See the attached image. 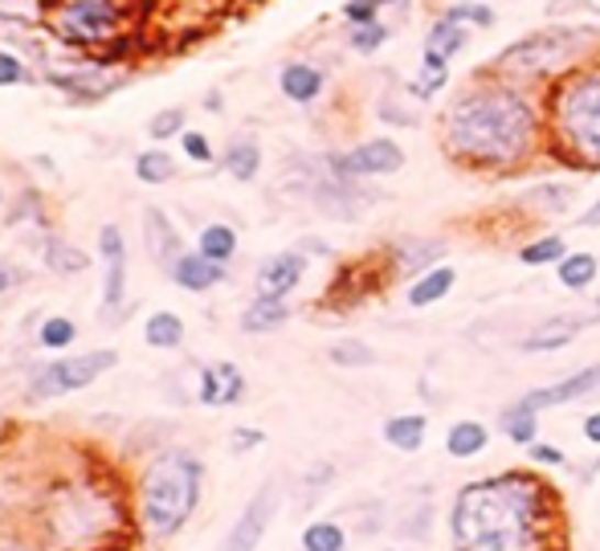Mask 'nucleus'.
<instances>
[{
  "instance_id": "nucleus-30",
  "label": "nucleus",
  "mask_w": 600,
  "mask_h": 551,
  "mask_svg": "<svg viewBox=\"0 0 600 551\" xmlns=\"http://www.w3.org/2000/svg\"><path fill=\"white\" fill-rule=\"evenodd\" d=\"M445 254V241H404L397 249V270L400 274H425L433 270V261Z\"/></svg>"
},
{
  "instance_id": "nucleus-49",
  "label": "nucleus",
  "mask_w": 600,
  "mask_h": 551,
  "mask_svg": "<svg viewBox=\"0 0 600 551\" xmlns=\"http://www.w3.org/2000/svg\"><path fill=\"white\" fill-rule=\"evenodd\" d=\"M102 551H123V548H102Z\"/></svg>"
},
{
  "instance_id": "nucleus-33",
  "label": "nucleus",
  "mask_w": 600,
  "mask_h": 551,
  "mask_svg": "<svg viewBox=\"0 0 600 551\" xmlns=\"http://www.w3.org/2000/svg\"><path fill=\"white\" fill-rule=\"evenodd\" d=\"M502 429H507V437H511L514 446H531L535 434H540V413H527V408L511 405L502 413Z\"/></svg>"
},
{
  "instance_id": "nucleus-7",
  "label": "nucleus",
  "mask_w": 600,
  "mask_h": 551,
  "mask_svg": "<svg viewBox=\"0 0 600 551\" xmlns=\"http://www.w3.org/2000/svg\"><path fill=\"white\" fill-rule=\"evenodd\" d=\"M114 363H119V351L111 348H95L86 356H62V360L42 363L29 380V401H57V396L90 389L95 380L111 372Z\"/></svg>"
},
{
  "instance_id": "nucleus-36",
  "label": "nucleus",
  "mask_w": 600,
  "mask_h": 551,
  "mask_svg": "<svg viewBox=\"0 0 600 551\" xmlns=\"http://www.w3.org/2000/svg\"><path fill=\"white\" fill-rule=\"evenodd\" d=\"M388 37H392V30H388L385 21H368V25H352V33H347V45L356 49V54H376V49H385Z\"/></svg>"
},
{
  "instance_id": "nucleus-43",
  "label": "nucleus",
  "mask_w": 600,
  "mask_h": 551,
  "mask_svg": "<svg viewBox=\"0 0 600 551\" xmlns=\"http://www.w3.org/2000/svg\"><path fill=\"white\" fill-rule=\"evenodd\" d=\"M262 441H266L262 429H233V441H229V446H233V453H249V450H257Z\"/></svg>"
},
{
  "instance_id": "nucleus-29",
  "label": "nucleus",
  "mask_w": 600,
  "mask_h": 551,
  "mask_svg": "<svg viewBox=\"0 0 600 551\" xmlns=\"http://www.w3.org/2000/svg\"><path fill=\"white\" fill-rule=\"evenodd\" d=\"M486 441H490V434H486L482 421H457L445 434V453L449 458H474V453L486 450Z\"/></svg>"
},
{
  "instance_id": "nucleus-40",
  "label": "nucleus",
  "mask_w": 600,
  "mask_h": 551,
  "mask_svg": "<svg viewBox=\"0 0 600 551\" xmlns=\"http://www.w3.org/2000/svg\"><path fill=\"white\" fill-rule=\"evenodd\" d=\"M392 4V0H347L340 13L347 25H368V21H380V9Z\"/></svg>"
},
{
  "instance_id": "nucleus-3",
  "label": "nucleus",
  "mask_w": 600,
  "mask_h": 551,
  "mask_svg": "<svg viewBox=\"0 0 600 551\" xmlns=\"http://www.w3.org/2000/svg\"><path fill=\"white\" fill-rule=\"evenodd\" d=\"M204 465L197 453L164 450L143 465L140 479V519L152 539H171L200 503Z\"/></svg>"
},
{
  "instance_id": "nucleus-22",
  "label": "nucleus",
  "mask_w": 600,
  "mask_h": 551,
  "mask_svg": "<svg viewBox=\"0 0 600 551\" xmlns=\"http://www.w3.org/2000/svg\"><path fill=\"white\" fill-rule=\"evenodd\" d=\"M425 429L429 421L421 413H400V417H388L385 421V441L400 453H416L425 446Z\"/></svg>"
},
{
  "instance_id": "nucleus-28",
  "label": "nucleus",
  "mask_w": 600,
  "mask_h": 551,
  "mask_svg": "<svg viewBox=\"0 0 600 551\" xmlns=\"http://www.w3.org/2000/svg\"><path fill=\"white\" fill-rule=\"evenodd\" d=\"M600 274L597 254H564V261H556V278L568 286V291H585L592 286Z\"/></svg>"
},
{
  "instance_id": "nucleus-31",
  "label": "nucleus",
  "mask_w": 600,
  "mask_h": 551,
  "mask_svg": "<svg viewBox=\"0 0 600 551\" xmlns=\"http://www.w3.org/2000/svg\"><path fill=\"white\" fill-rule=\"evenodd\" d=\"M445 82H449V61H445L442 54H429V49H425V58H421V74H416V82H413V94L429 102L433 94H442Z\"/></svg>"
},
{
  "instance_id": "nucleus-37",
  "label": "nucleus",
  "mask_w": 600,
  "mask_h": 551,
  "mask_svg": "<svg viewBox=\"0 0 600 551\" xmlns=\"http://www.w3.org/2000/svg\"><path fill=\"white\" fill-rule=\"evenodd\" d=\"M78 339V327H74V319H66V315H49V319L42 323V335H37V344H42L45 351H66Z\"/></svg>"
},
{
  "instance_id": "nucleus-15",
  "label": "nucleus",
  "mask_w": 600,
  "mask_h": 551,
  "mask_svg": "<svg viewBox=\"0 0 600 551\" xmlns=\"http://www.w3.org/2000/svg\"><path fill=\"white\" fill-rule=\"evenodd\" d=\"M302 274H307V258H302L299 249H282V254H274V258H266L257 266L254 286L266 299H286L302 282Z\"/></svg>"
},
{
  "instance_id": "nucleus-13",
  "label": "nucleus",
  "mask_w": 600,
  "mask_h": 551,
  "mask_svg": "<svg viewBox=\"0 0 600 551\" xmlns=\"http://www.w3.org/2000/svg\"><path fill=\"white\" fill-rule=\"evenodd\" d=\"M200 405L209 408H229V405H242L245 401V376L237 363L216 360L200 368V384H197Z\"/></svg>"
},
{
  "instance_id": "nucleus-26",
  "label": "nucleus",
  "mask_w": 600,
  "mask_h": 551,
  "mask_svg": "<svg viewBox=\"0 0 600 551\" xmlns=\"http://www.w3.org/2000/svg\"><path fill=\"white\" fill-rule=\"evenodd\" d=\"M197 254H204L209 261L229 266L233 254H237V229H233V225H221V221L204 225V229L197 233Z\"/></svg>"
},
{
  "instance_id": "nucleus-18",
  "label": "nucleus",
  "mask_w": 600,
  "mask_h": 551,
  "mask_svg": "<svg viewBox=\"0 0 600 551\" xmlns=\"http://www.w3.org/2000/svg\"><path fill=\"white\" fill-rule=\"evenodd\" d=\"M278 90H282L290 102L299 106H311L323 90H327V74L311 66V61H286L282 74H278Z\"/></svg>"
},
{
  "instance_id": "nucleus-8",
  "label": "nucleus",
  "mask_w": 600,
  "mask_h": 551,
  "mask_svg": "<svg viewBox=\"0 0 600 551\" xmlns=\"http://www.w3.org/2000/svg\"><path fill=\"white\" fill-rule=\"evenodd\" d=\"M278 503H282L278 479H266L262 486H257L254 498L245 503V510L237 515V522L229 527V536L221 539V548L216 551H257V543L266 539L274 515H278Z\"/></svg>"
},
{
  "instance_id": "nucleus-11",
  "label": "nucleus",
  "mask_w": 600,
  "mask_h": 551,
  "mask_svg": "<svg viewBox=\"0 0 600 551\" xmlns=\"http://www.w3.org/2000/svg\"><path fill=\"white\" fill-rule=\"evenodd\" d=\"M597 392H600V363H588V368H580V372H571V376L556 380V384H547V389L527 392V396H523V401H514V405L527 408V413H543V408L571 405V401L597 396Z\"/></svg>"
},
{
  "instance_id": "nucleus-1",
  "label": "nucleus",
  "mask_w": 600,
  "mask_h": 551,
  "mask_svg": "<svg viewBox=\"0 0 600 551\" xmlns=\"http://www.w3.org/2000/svg\"><path fill=\"white\" fill-rule=\"evenodd\" d=\"M540 111L519 82L495 78L462 90L442 119L445 151L470 168H514L535 151Z\"/></svg>"
},
{
  "instance_id": "nucleus-35",
  "label": "nucleus",
  "mask_w": 600,
  "mask_h": 551,
  "mask_svg": "<svg viewBox=\"0 0 600 551\" xmlns=\"http://www.w3.org/2000/svg\"><path fill=\"white\" fill-rule=\"evenodd\" d=\"M347 536H343L340 522H311L307 531H302V551H343Z\"/></svg>"
},
{
  "instance_id": "nucleus-38",
  "label": "nucleus",
  "mask_w": 600,
  "mask_h": 551,
  "mask_svg": "<svg viewBox=\"0 0 600 551\" xmlns=\"http://www.w3.org/2000/svg\"><path fill=\"white\" fill-rule=\"evenodd\" d=\"M564 254H568V246H564V237H556V233H547V237L519 249V258L527 261V266H556V261H564Z\"/></svg>"
},
{
  "instance_id": "nucleus-12",
  "label": "nucleus",
  "mask_w": 600,
  "mask_h": 551,
  "mask_svg": "<svg viewBox=\"0 0 600 551\" xmlns=\"http://www.w3.org/2000/svg\"><path fill=\"white\" fill-rule=\"evenodd\" d=\"M123 74L107 70H74V74H49V87L62 90L74 106H99L102 99H111L114 90H123Z\"/></svg>"
},
{
  "instance_id": "nucleus-6",
  "label": "nucleus",
  "mask_w": 600,
  "mask_h": 551,
  "mask_svg": "<svg viewBox=\"0 0 600 551\" xmlns=\"http://www.w3.org/2000/svg\"><path fill=\"white\" fill-rule=\"evenodd\" d=\"M131 21V0H62L54 13L57 42L74 49H102L123 37Z\"/></svg>"
},
{
  "instance_id": "nucleus-5",
  "label": "nucleus",
  "mask_w": 600,
  "mask_h": 551,
  "mask_svg": "<svg viewBox=\"0 0 600 551\" xmlns=\"http://www.w3.org/2000/svg\"><path fill=\"white\" fill-rule=\"evenodd\" d=\"M600 33L580 30V25H564V30H540L527 33L502 49L499 58L490 61L495 78H507V82H540V78H564V74L585 58L592 42Z\"/></svg>"
},
{
  "instance_id": "nucleus-34",
  "label": "nucleus",
  "mask_w": 600,
  "mask_h": 551,
  "mask_svg": "<svg viewBox=\"0 0 600 551\" xmlns=\"http://www.w3.org/2000/svg\"><path fill=\"white\" fill-rule=\"evenodd\" d=\"M327 360L335 363V368H368V363L376 360V351H371L364 339H335L327 348Z\"/></svg>"
},
{
  "instance_id": "nucleus-17",
  "label": "nucleus",
  "mask_w": 600,
  "mask_h": 551,
  "mask_svg": "<svg viewBox=\"0 0 600 551\" xmlns=\"http://www.w3.org/2000/svg\"><path fill=\"white\" fill-rule=\"evenodd\" d=\"M168 278L180 286V291H188V294H204V291H213L216 282L225 278V266L221 261H209L204 254H180L176 258V266L168 270Z\"/></svg>"
},
{
  "instance_id": "nucleus-27",
  "label": "nucleus",
  "mask_w": 600,
  "mask_h": 551,
  "mask_svg": "<svg viewBox=\"0 0 600 551\" xmlns=\"http://www.w3.org/2000/svg\"><path fill=\"white\" fill-rule=\"evenodd\" d=\"M135 180H140V184H152V189L171 184V180H176V160H171L164 147H147V151L135 156Z\"/></svg>"
},
{
  "instance_id": "nucleus-4",
  "label": "nucleus",
  "mask_w": 600,
  "mask_h": 551,
  "mask_svg": "<svg viewBox=\"0 0 600 551\" xmlns=\"http://www.w3.org/2000/svg\"><path fill=\"white\" fill-rule=\"evenodd\" d=\"M552 131L559 151L600 172V66L568 70L552 90Z\"/></svg>"
},
{
  "instance_id": "nucleus-9",
  "label": "nucleus",
  "mask_w": 600,
  "mask_h": 551,
  "mask_svg": "<svg viewBox=\"0 0 600 551\" xmlns=\"http://www.w3.org/2000/svg\"><path fill=\"white\" fill-rule=\"evenodd\" d=\"M327 168L335 176H347V180H371V176H392L404 168V147L397 139H368V144H356L343 156H327Z\"/></svg>"
},
{
  "instance_id": "nucleus-2",
  "label": "nucleus",
  "mask_w": 600,
  "mask_h": 551,
  "mask_svg": "<svg viewBox=\"0 0 600 551\" xmlns=\"http://www.w3.org/2000/svg\"><path fill=\"white\" fill-rule=\"evenodd\" d=\"M547 494L531 474H495L462 486L449 510L457 551H543L556 531Z\"/></svg>"
},
{
  "instance_id": "nucleus-14",
  "label": "nucleus",
  "mask_w": 600,
  "mask_h": 551,
  "mask_svg": "<svg viewBox=\"0 0 600 551\" xmlns=\"http://www.w3.org/2000/svg\"><path fill=\"white\" fill-rule=\"evenodd\" d=\"M143 246H147L152 261H156L164 274H168L171 266H176V258L185 254V237H180V229L171 225V217L164 209H156V204L143 209Z\"/></svg>"
},
{
  "instance_id": "nucleus-21",
  "label": "nucleus",
  "mask_w": 600,
  "mask_h": 551,
  "mask_svg": "<svg viewBox=\"0 0 600 551\" xmlns=\"http://www.w3.org/2000/svg\"><path fill=\"white\" fill-rule=\"evenodd\" d=\"M286 319H290L286 299H266V294H257L254 303L242 311V331L245 335H270V331H278Z\"/></svg>"
},
{
  "instance_id": "nucleus-10",
  "label": "nucleus",
  "mask_w": 600,
  "mask_h": 551,
  "mask_svg": "<svg viewBox=\"0 0 600 551\" xmlns=\"http://www.w3.org/2000/svg\"><path fill=\"white\" fill-rule=\"evenodd\" d=\"M99 254H102V319H114L127 299V241L119 225L99 229Z\"/></svg>"
},
{
  "instance_id": "nucleus-48",
  "label": "nucleus",
  "mask_w": 600,
  "mask_h": 551,
  "mask_svg": "<svg viewBox=\"0 0 600 551\" xmlns=\"http://www.w3.org/2000/svg\"><path fill=\"white\" fill-rule=\"evenodd\" d=\"M0 204H4V184H0Z\"/></svg>"
},
{
  "instance_id": "nucleus-50",
  "label": "nucleus",
  "mask_w": 600,
  "mask_h": 551,
  "mask_svg": "<svg viewBox=\"0 0 600 551\" xmlns=\"http://www.w3.org/2000/svg\"><path fill=\"white\" fill-rule=\"evenodd\" d=\"M4 551H25V548H4Z\"/></svg>"
},
{
  "instance_id": "nucleus-19",
  "label": "nucleus",
  "mask_w": 600,
  "mask_h": 551,
  "mask_svg": "<svg viewBox=\"0 0 600 551\" xmlns=\"http://www.w3.org/2000/svg\"><path fill=\"white\" fill-rule=\"evenodd\" d=\"M221 168H225L237 184H254L257 172H262V144L254 135H233L221 151Z\"/></svg>"
},
{
  "instance_id": "nucleus-44",
  "label": "nucleus",
  "mask_w": 600,
  "mask_h": 551,
  "mask_svg": "<svg viewBox=\"0 0 600 551\" xmlns=\"http://www.w3.org/2000/svg\"><path fill=\"white\" fill-rule=\"evenodd\" d=\"M527 453H531V462H540V465H564V453H559L556 446H535V441H531Z\"/></svg>"
},
{
  "instance_id": "nucleus-24",
  "label": "nucleus",
  "mask_w": 600,
  "mask_h": 551,
  "mask_svg": "<svg viewBox=\"0 0 600 551\" xmlns=\"http://www.w3.org/2000/svg\"><path fill=\"white\" fill-rule=\"evenodd\" d=\"M454 282H457V274L449 270V266H433V270H425V274H421L413 286H409V306L442 303L445 294L454 291Z\"/></svg>"
},
{
  "instance_id": "nucleus-45",
  "label": "nucleus",
  "mask_w": 600,
  "mask_h": 551,
  "mask_svg": "<svg viewBox=\"0 0 600 551\" xmlns=\"http://www.w3.org/2000/svg\"><path fill=\"white\" fill-rule=\"evenodd\" d=\"M425 522H429V507H421V515H416L413 522H404V527H400V536H409V539H425Z\"/></svg>"
},
{
  "instance_id": "nucleus-16",
  "label": "nucleus",
  "mask_w": 600,
  "mask_h": 551,
  "mask_svg": "<svg viewBox=\"0 0 600 551\" xmlns=\"http://www.w3.org/2000/svg\"><path fill=\"white\" fill-rule=\"evenodd\" d=\"M592 323H600L597 311H585V315H556V319L540 323L531 335H523L519 348L523 351H556V348H564V344H571V339L585 331V327H592Z\"/></svg>"
},
{
  "instance_id": "nucleus-23",
  "label": "nucleus",
  "mask_w": 600,
  "mask_h": 551,
  "mask_svg": "<svg viewBox=\"0 0 600 551\" xmlns=\"http://www.w3.org/2000/svg\"><path fill=\"white\" fill-rule=\"evenodd\" d=\"M42 258H45V266H49L54 274H62V278H78V274H86V266H90L86 249L70 246L66 237H45Z\"/></svg>"
},
{
  "instance_id": "nucleus-47",
  "label": "nucleus",
  "mask_w": 600,
  "mask_h": 551,
  "mask_svg": "<svg viewBox=\"0 0 600 551\" xmlns=\"http://www.w3.org/2000/svg\"><path fill=\"white\" fill-rule=\"evenodd\" d=\"M580 225H588V229H597V225H600V201L592 204V209H585V213H580Z\"/></svg>"
},
{
  "instance_id": "nucleus-32",
  "label": "nucleus",
  "mask_w": 600,
  "mask_h": 551,
  "mask_svg": "<svg viewBox=\"0 0 600 551\" xmlns=\"http://www.w3.org/2000/svg\"><path fill=\"white\" fill-rule=\"evenodd\" d=\"M188 131V111L185 106H164L156 115L147 119V135L156 139V144H168V139H180Z\"/></svg>"
},
{
  "instance_id": "nucleus-39",
  "label": "nucleus",
  "mask_w": 600,
  "mask_h": 551,
  "mask_svg": "<svg viewBox=\"0 0 600 551\" xmlns=\"http://www.w3.org/2000/svg\"><path fill=\"white\" fill-rule=\"evenodd\" d=\"M445 13L466 21V25H478V30H490V25H495V9L482 4V0H462V4H449Z\"/></svg>"
},
{
  "instance_id": "nucleus-41",
  "label": "nucleus",
  "mask_w": 600,
  "mask_h": 551,
  "mask_svg": "<svg viewBox=\"0 0 600 551\" xmlns=\"http://www.w3.org/2000/svg\"><path fill=\"white\" fill-rule=\"evenodd\" d=\"M29 82V61H21L13 49H0V90L25 87Z\"/></svg>"
},
{
  "instance_id": "nucleus-46",
  "label": "nucleus",
  "mask_w": 600,
  "mask_h": 551,
  "mask_svg": "<svg viewBox=\"0 0 600 551\" xmlns=\"http://www.w3.org/2000/svg\"><path fill=\"white\" fill-rule=\"evenodd\" d=\"M585 437L592 441V446H600V413H592V417H585Z\"/></svg>"
},
{
  "instance_id": "nucleus-20",
  "label": "nucleus",
  "mask_w": 600,
  "mask_h": 551,
  "mask_svg": "<svg viewBox=\"0 0 600 551\" xmlns=\"http://www.w3.org/2000/svg\"><path fill=\"white\" fill-rule=\"evenodd\" d=\"M466 42H470V25L466 21H457V16L442 13L433 25H429V37H425V49L429 54H442L445 61L457 58L462 49H466Z\"/></svg>"
},
{
  "instance_id": "nucleus-25",
  "label": "nucleus",
  "mask_w": 600,
  "mask_h": 551,
  "mask_svg": "<svg viewBox=\"0 0 600 551\" xmlns=\"http://www.w3.org/2000/svg\"><path fill=\"white\" fill-rule=\"evenodd\" d=\"M143 344L156 351H171L185 344V319L176 311H156L143 327Z\"/></svg>"
},
{
  "instance_id": "nucleus-42",
  "label": "nucleus",
  "mask_w": 600,
  "mask_h": 551,
  "mask_svg": "<svg viewBox=\"0 0 600 551\" xmlns=\"http://www.w3.org/2000/svg\"><path fill=\"white\" fill-rule=\"evenodd\" d=\"M180 147H185V156L192 164H213V144H209L204 131H185V135H180Z\"/></svg>"
},
{
  "instance_id": "nucleus-51",
  "label": "nucleus",
  "mask_w": 600,
  "mask_h": 551,
  "mask_svg": "<svg viewBox=\"0 0 600 551\" xmlns=\"http://www.w3.org/2000/svg\"><path fill=\"white\" fill-rule=\"evenodd\" d=\"M597 470H600V462H597Z\"/></svg>"
}]
</instances>
